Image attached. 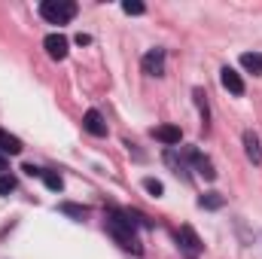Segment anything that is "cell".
I'll return each mask as SVG.
<instances>
[{
    "label": "cell",
    "mask_w": 262,
    "mask_h": 259,
    "mask_svg": "<svg viewBox=\"0 0 262 259\" xmlns=\"http://www.w3.org/2000/svg\"><path fill=\"white\" fill-rule=\"evenodd\" d=\"M107 232H110L125 250H134V253L143 250L140 241H137V235H134V220L128 217V210H110V217H107Z\"/></svg>",
    "instance_id": "6da1fadb"
},
{
    "label": "cell",
    "mask_w": 262,
    "mask_h": 259,
    "mask_svg": "<svg viewBox=\"0 0 262 259\" xmlns=\"http://www.w3.org/2000/svg\"><path fill=\"white\" fill-rule=\"evenodd\" d=\"M40 15L52 25H64L76 15V3L73 0H43L40 3Z\"/></svg>",
    "instance_id": "7a4b0ae2"
},
{
    "label": "cell",
    "mask_w": 262,
    "mask_h": 259,
    "mask_svg": "<svg viewBox=\"0 0 262 259\" xmlns=\"http://www.w3.org/2000/svg\"><path fill=\"white\" fill-rule=\"evenodd\" d=\"M177 244H180V247H183V253H189V256H198V253H201V247H204L192 226H180V229H177Z\"/></svg>",
    "instance_id": "3957f363"
},
{
    "label": "cell",
    "mask_w": 262,
    "mask_h": 259,
    "mask_svg": "<svg viewBox=\"0 0 262 259\" xmlns=\"http://www.w3.org/2000/svg\"><path fill=\"white\" fill-rule=\"evenodd\" d=\"M140 67H143L146 76H165V49H149L143 55Z\"/></svg>",
    "instance_id": "277c9868"
},
{
    "label": "cell",
    "mask_w": 262,
    "mask_h": 259,
    "mask_svg": "<svg viewBox=\"0 0 262 259\" xmlns=\"http://www.w3.org/2000/svg\"><path fill=\"white\" fill-rule=\"evenodd\" d=\"M43 46H46V52H49V58H55V61H64L67 58V37L64 34H49L46 40H43Z\"/></svg>",
    "instance_id": "5b68a950"
},
{
    "label": "cell",
    "mask_w": 262,
    "mask_h": 259,
    "mask_svg": "<svg viewBox=\"0 0 262 259\" xmlns=\"http://www.w3.org/2000/svg\"><path fill=\"white\" fill-rule=\"evenodd\" d=\"M152 137H156V140H162L165 146H177V143L183 140V131H180V125L165 122V125H156V128H152Z\"/></svg>",
    "instance_id": "8992f818"
},
{
    "label": "cell",
    "mask_w": 262,
    "mask_h": 259,
    "mask_svg": "<svg viewBox=\"0 0 262 259\" xmlns=\"http://www.w3.org/2000/svg\"><path fill=\"white\" fill-rule=\"evenodd\" d=\"M220 82H223V89H226V92H232V95H244V79H241V73H238V70L223 67V70H220Z\"/></svg>",
    "instance_id": "52a82bcc"
},
{
    "label": "cell",
    "mask_w": 262,
    "mask_h": 259,
    "mask_svg": "<svg viewBox=\"0 0 262 259\" xmlns=\"http://www.w3.org/2000/svg\"><path fill=\"white\" fill-rule=\"evenodd\" d=\"M82 125H85L89 134H95V137H107V122H104V116H101L98 110H85Z\"/></svg>",
    "instance_id": "ba28073f"
},
{
    "label": "cell",
    "mask_w": 262,
    "mask_h": 259,
    "mask_svg": "<svg viewBox=\"0 0 262 259\" xmlns=\"http://www.w3.org/2000/svg\"><path fill=\"white\" fill-rule=\"evenodd\" d=\"M189 159H192V165H195V171L204 177V180H216V168H213V162L207 159V156H201L198 149H189Z\"/></svg>",
    "instance_id": "9c48e42d"
},
{
    "label": "cell",
    "mask_w": 262,
    "mask_h": 259,
    "mask_svg": "<svg viewBox=\"0 0 262 259\" xmlns=\"http://www.w3.org/2000/svg\"><path fill=\"white\" fill-rule=\"evenodd\" d=\"M25 146H21V140L15 137V134H9V131H0V153H6V156H18Z\"/></svg>",
    "instance_id": "30bf717a"
},
{
    "label": "cell",
    "mask_w": 262,
    "mask_h": 259,
    "mask_svg": "<svg viewBox=\"0 0 262 259\" xmlns=\"http://www.w3.org/2000/svg\"><path fill=\"white\" fill-rule=\"evenodd\" d=\"M244 149H247V159L253 162V165H259L262 162V149H259V137L253 134V131H247L244 134Z\"/></svg>",
    "instance_id": "8fae6325"
},
{
    "label": "cell",
    "mask_w": 262,
    "mask_h": 259,
    "mask_svg": "<svg viewBox=\"0 0 262 259\" xmlns=\"http://www.w3.org/2000/svg\"><path fill=\"white\" fill-rule=\"evenodd\" d=\"M241 67L250 73H262V52H244L241 55Z\"/></svg>",
    "instance_id": "7c38bea8"
},
{
    "label": "cell",
    "mask_w": 262,
    "mask_h": 259,
    "mask_svg": "<svg viewBox=\"0 0 262 259\" xmlns=\"http://www.w3.org/2000/svg\"><path fill=\"white\" fill-rule=\"evenodd\" d=\"M198 204H201L204 210H220V207L226 204V198H223L220 192H204L201 198H198Z\"/></svg>",
    "instance_id": "4fadbf2b"
},
{
    "label": "cell",
    "mask_w": 262,
    "mask_h": 259,
    "mask_svg": "<svg viewBox=\"0 0 262 259\" xmlns=\"http://www.w3.org/2000/svg\"><path fill=\"white\" fill-rule=\"evenodd\" d=\"M40 177H43L46 189H52V192H61V189H64V180H61V174H55V171H43Z\"/></svg>",
    "instance_id": "5bb4252c"
},
{
    "label": "cell",
    "mask_w": 262,
    "mask_h": 259,
    "mask_svg": "<svg viewBox=\"0 0 262 259\" xmlns=\"http://www.w3.org/2000/svg\"><path fill=\"white\" fill-rule=\"evenodd\" d=\"M143 189L152 195V198H162V192H165V186H162L156 177H146V180H143Z\"/></svg>",
    "instance_id": "9a60e30c"
},
{
    "label": "cell",
    "mask_w": 262,
    "mask_h": 259,
    "mask_svg": "<svg viewBox=\"0 0 262 259\" xmlns=\"http://www.w3.org/2000/svg\"><path fill=\"white\" fill-rule=\"evenodd\" d=\"M122 12H128V15H143L146 6H143L140 0H122Z\"/></svg>",
    "instance_id": "2e32d148"
},
{
    "label": "cell",
    "mask_w": 262,
    "mask_h": 259,
    "mask_svg": "<svg viewBox=\"0 0 262 259\" xmlns=\"http://www.w3.org/2000/svg\"><path fill=\"white\" fill-rule=\"evenodd\" d=\"M9 192H15V177L0 174V195H9Z\"/></svg>",
    "instance_id": "e0dca14e"
},
{
    "label": "cell",
    "mask_w": 262,
    "mask_h": 259,
    "mask_svg": "<svg viewBox=\"0 0 262 259\" xmlns=\"http://www.w3.org/2000/svg\"><path fill=\"white\" fill-rule=\"evenodd\" d=\"M61 210H64V213H70V217H76V220H82V217H85V207L70 204V201H64V204H61Z\"/></svg>",
    "instance_id": "ac0fdd59"
},
{
    "label": "cell",
    "mask_w": 262,
    "mask_h": 259,
    "mask_svg": "<svg viewBox=\"0 0 262 259\" xmlns=\"http://www.w3.org/2000/svg\"><path fill=\"white\" fill-rule=\"evenodd\" d=\"M195 101H198V107H201V113L207 116V101H204V92L201 89H195Z\"/></svg>",
    "instance_id": "d6986e66"
},
{
    "label": "cell",
    "mask_w": 262,
    "mask_h": 259,
    "mask_svg": "<svg viewBox=\"0 0 262 259\" xmlns=\"http://www.w3.org/2000/svg\"><path fill=\"white\" fill-rule=\"evenodd\" d=\"M21 171H25V174H28V177H40V174H43V171H40V168H34V165H25V168H21Z\"/></svg>",
    "instance_id": "ffe728a7"
},
{
    "label": "cell",
    "mask_w": 262,
    "mask_h": 259,
    "mask_svg": "<svg viewBox=\"0 0 262 259\" xmlns=\"http://www.w3.org/2000/svg\"><path fill=\"white\" fill-rule=\"evenodd\" d=\"M76 43H79V46H89V43H92V37H89V34H76Z\"/></svg>",
    "instance_id": "44dd1931"
},
{
    "label": "cell",
    "mask_w": 262,
    "mask_h": 259,
    "mask_svg": "<svg viewBox=\"0 0 262 259\" xmlns=\"http://www.w3.org/2000/svg\"><path fill=\"white\" fill-rule=\"evenodd\" d=\"M0 171H6V159L3 156H0Z\"/></svg>",
    "instance_id": "7402d4cb"
}]
</instances>
